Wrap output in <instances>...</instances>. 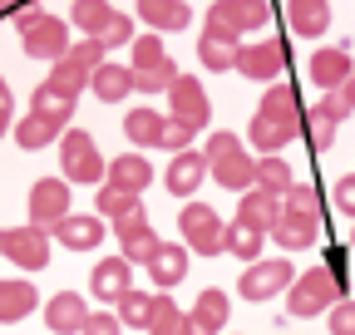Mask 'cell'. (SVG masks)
Masks as SVG:
<instances>
[{
    "label": "cell",
    "mask_w": 355,
    "mask_h": 335,
    "mask_svg": "<svg viewBox=\"0 0 355 335\" xmlns=\"http://www.w3.org/2000/svg\"><path fill=\"white\" fill-rule=\"evenodd\" d=\"M316 232H321V217H291V212H282V222L272 227L277 246H286V251H306V246H316Z\"/></svg>",
    "instance_id": "4dcf8cb0"
},
{
    "label": "cell",
    "mask_w": 355,
    "mask_h": 335,
    "mask_svg": "<svg viewBox=\"0 0 355 335\" xmlns=\"http://www.w3.org/2000/svg\"><path fill=\"white\" fill-rule=\"evenodd\" d=\"M128 39H133V20L114 10V20L99 30V45H104V50H114V45H128Z\"/></svg>",
    "instance_id": "b9f144b4"
},
{
    "label": "cell",
    "mask_w": 355,
    "mask_h": 335,
    "mask_svg": "<svg viewBox=\"0 0 355 335\" xmlns=\"http://www.w3.org/2000/svg\"><path fill=\"white\" fill-rule=\"evenodd\" d=\"M15 25H20V45H25V55L30 60H64L69 55V25L60 20V15H44V10H20L15 15Z\"/></svg>",
    "instance_id": "5b68a950"
},
{
    "label": "cell",
    "mask_w": 355,
    "mask_h": 335,
    "mask_svg": "<svg viewBox=\"0 0 355 335\" xmlns=\"http://www.w3.org/2000/svg\"><path fill=\"white\" fill-rule=\"evenodd\" d=\"M69 217V183L64 178H40L30 183V227L50 232L55 222Z\"/></svg>",
    "instance_id": "4fadbf2b"
},
{
    "label": "cell",
    "mask_w": 355,
    "mask_h": 335,
    "mask_svg": "<svg viewBox=\"0 0 355 335\" xmlns=\"http://www.w3.org/2000/svg\"><path fill=\"white\" fill-rule=\"evenodd\" d=\"M261 242H266V232H257V227H247V222H232L227 232H222V251L237 257V262H257V257H261Z\"/></svg>",
    "instance_id": "d590c367"
},
{
    "label": "cell",
    "mask_w": 355,
    "mask_h": 335,
    "mask_svg": "<svg viewBox=\"0 0 355 335\" xmlns=\"http://www.w3.org/2000/svg\"><path fill=\"white\" fill-rule=\"evenodd\" d=\"M35 306H40V296H35L30 281H0V325L25 320Z\"/></svg>",
    "instance_id": "d6a6232c"
},
{
    "label": "cell",
    "mask_w": 355,
    "mask_h": 335,
    "mask_svg": "<svg viewBox=\"0 0 355 335\" xmlns=\"http://www.w3.org/2000/svg\"><path fill=\"white\" fill-rule=\"evenodd\" d=\"M163 183H168V192H173V197H193V192L207 183V158H202V153H193V148H188V153H173Z\"/></svg>",
    "instance_id": "d6986e66"
},
{
    "label": "cell",
    "mask_w": 355,
    "mask_h": 335,
    "mask_svg": "<svg viewBox=\"0 0 355 335\" xmlns=\"http://www.w3.org/2000/svg\"><path fill=\"white\" fill-rule=\"evenodd\" d=\"M6 129H10V99L0 104V138H6Z\"/></svg>",
    "instance_id": "c3c4849f"
},
{
    "label": "cell",
    "mask_w": 355,
    "mask_h": 335,
    "mask_svg": "<svg viewBox=\"0 0 355 335\" xmlns=\"http://www.w3.org/2000/svg\"><path fill=\"white\" fill-rule=\"evenodd\" d=\"M266 15H272V6H266V0H212L207 30L237 39V35H247V30H261Z\"/></svg>",
    "instance_id": "30bf717a"
},
{
    "label": "cell",
    "mask_w": 355,
    "mask_h": 335,
    "mask_svg": "<svg viewBox=\"0 0 355 335\" xmlns=\"http://www.w3.org/2000/svg\"><path fill=\"white\" fill-rule=\"evenodd\" d=\"M50 237H55L60 246H69V251H94V246L109 237V227H104L94 212H79V217L69 212L64 222H55V227H50Z\"/></svg>",
    "instance_id": "ac0fdd59"
},
{
    "label": "cell",
    "mask_w": 355,
    "mask_h": 335,
    "mask_svg": "<svg viewBox=\"0 0 355 335\" xmlns=\"http://www.w3.org/2000/svg\"><path fill=\"white\" fill-rule=\"evenodd\" d=\"M114 20V6L109 0H74L69 10V25L79 30V39H99V30Z\"/></svg>",
    "instance_id": "836d02e7"
},
{
    "label": "cell",
    "mask_w": 355,
    "mask_h": 335,
    "mask_svg": "<svg viewBox=\"0 0 355 335\" xmlns=\"http://www.w3.org/2000/svg\"><path fill=\"white\" fill-rule=\"evenodd\" d=\"M139 15L148 30H188V20H193L183 0H139Z\"/></svg>",
    "instance_id": "f546056e"
},
{
    "label": "cell",
    "mask_w": 355,
    "mask_h": 335,
    "mask_svg": "<svg viewBox=\"0 0 355 335\" xmlns=\"http://www.w3.org/2000/svg\"><path fill=\"white\" fill-rule=\"evenodd\" d=\"M6 6V15H20V10H30V0H0Z\"/></svg>",
    "instance_id": "7dc6e473"
},
{
    "label": "cell",
    "mask_w": 355,
    "mask_h": 335,
    "mask_svg": "<svg viewBox=\"0 0 355 335\" xmlns=\"http://www.w3.org/2000/svg\"><path fill=\"white\" fill-rule=\"evenodd\" d=\"M128 69H133V89H144V94H158L178 79V64L158 45V35H133V64Z\"/></svg>",
    "instance_id": "8992f818"
},
{
    "label": "cell",
    "mask_w": 355,
    "mask_h": 335,
    "mask_svg": "<svg viewBox=\"0 0 355 335\" xmlns=\"http://www.w3.org/2000/svg\"><path fill=\"white\" fill-rule=\"evenodd\" d=\"M89 89H94L104 104H123V99L133 94V69H128V64H114V60H104L94 74H89Z\"/></svg>",
    "instance_id": "484cf974"
},
{
    "label": "cell",
    "mask_w": 355,
    "mask_h": 335,
    "mask_svg": "<svg viewBox=\"0 0 355 335\" xmlns=\"http://www.w3.org/2000/svg\"><path fill=\"white\" fill-rule=\"evenodd\" d=\"M193 138H198V129H188V123H178V118H163V138H158V148L188 153V148H193Z\"/></svg>",
    "instance_id": "60d3db41"
},
{
    "label": "cell",
    "mask_w": 355,
    "mask_h": 335,
    "mask_svg": "<svg viewBox=\"0 0 355 335\" xmlns=\"http://www.w3.org/2000/svg\"><path fill=\"white\" fill-rule=\"evenodd\" d=\"M6 99H10V89H6V79H0V104H6Z\"/></svg>",
    "instance_id": "681fc988"
},
{
    "label": "cell",
    "mask_w": 355,
    "mask_h": 335,
    "mask_svg": "<svg viewBox=\"0 0 355 335\" xmlns=\"http://www.w3.org/2000/svg\"><path fill=\"white\" fill-rule=\"evenodd\" d=\"M282 197H272V192H261V188H252V192H242V202H237V222H247V227H257V232H272L277 222H282Z\"/></svg>",
    "instance_id": "603a6c76"
},
{
    "label": "cell",
    "mask_w": 355,
    "mask_h": 335,
    "mask_svg": "<svg viewBox=\"0 0 355 335\" xmlns=\"http://www.w3.org/2000/svg\"><path fill=\"white\" fill-rule=\"evenodd\" d=\"M84 320H89V311H84V301L74 291H60V296H50V306H44V325L55 335H79Z\"/></svg>",
    "instance_id": "d4e9b609"
},
{
    "label": "cell",
    "mask_w": 355,
    "mask_h": 335,
    "mask_svg": "<svg viewBox=\"0 0 355 335\" xmlns=\"http://www.w3.org/2000/svg\"><path fill=\"white\" fill-rule=\"evenodd\" d=\"M0 257H10L25 271H44V266H50V232H40V227H6V232H0Z\"/></svg>",
    "instance_id": "8fae6325"
},
{
    "label": "cell",
    "mask_w": 355,
    "mask_h": 335,
    "mask_svg": "<svg viewBox=\"0 0 355 335\" xmlns=\"http://www.w3.org/2000/svg\"><path fill=\"white\" fill-rule=\"evenodd\" d=\"M60 168H64V183H104V173H109V163L99 158V148H94V138H89L84 129H64V138H60Z\"/></svg>",
    "instance_id": "52a82bcc"
},
{
    "label": "cell",
    "mask_w": 355,
    "mask_h": 335,
    "mask_svg": "<svg viewBox=\"0 0 355 335\" xmlns=\"http://www.w3.org/2000/svg\"><path fill=\"white\" fill-rule=\"evenodd\" d=\"M331 335H355V301L331 306Z\"/></svg>",
    "instance_id": "ee69618b"
},
{
    "label": "cell",
    "mask_w": 355,
    "mask_h": 335,
    "mask_svg": "<svg viewBox=\"0 0 355 335\" xmlns=\"http://www.w3.org/2000/svg\"><path fill=\"white\" fill-rule=\"evenodd\" d=\"M0 15H6V6H0Z\"/></svg>",
    "instance_id": "816d5d0a"
},
{
    "label": "cell",
    "mask_w": 355,
    "mask_h": 335,
    "mask_svg": "<svg viewBox=\"0 0 355 335\" xmlns=\"http://www.w3.org/2000/svg\"><path fill=\"white\" fill-rule=\"evenodd\" d=\"M178 227H183V246L198 251V257H222V217L212 212L207 202H188L183 217H178Z\"/></svg>",
    "instance_id": "9c48e42d"
},
{
    "label": "cell",
    "mask_w": 355,
    "mask_h": 335,
    "mask_svg": "<svg viewBox=\"0 0 355 335\" xmlns=\"http://www.w3.org/2000/svg\"><path fill=\"white\" fill-rule=\"evenodd\" d=\"M282 207H286L291 217H321V192H316V188H306V183H291Z\"/></svg>",
    "instance_id": "ab89813d"
},
{
    "label": "cell",
    "mask_w": 355,
    "mask_h": 335,
    "mask_svg": "<svg viewBox=\"0 0 355 335\" xmlns=\"http://www.w3.org/2000/svg\"><path fill=\"white\" fill-rule=\"evenodd\" d=\"M286 15H291V30L316 39L331 30V0H286Z\"/></svg>",
    "instance_id": "83f0119b"
},
{
    "label": "cell",
    "mask_w": 355,
    "mask_h": 335,
    "mask_svg": "<svg viewBox=\"0 0 355 335\" xmlns=\"http://www.w3.org/2000/svg\"><path fill=\"white\" fill-rule=\"evenodd\" d=\"M104 183H114V188H123V192H144V188L153 183V163H148L144 153H123V158L109 163Z\"/></svg>",
    "instance_id": "4316f807"
},
{
    "label": "cell",
    "mask_w": 355,
    "mask_h": 335,
    "mask_svg": "<svg viewBox=\"0 0 355 335\" xmlns=\"http://www.w3.org/2000/svg\"><path fill=\"white\" fill-rule=\"evenodd\" d=\"M168 118L178 123H188V129H207V118H212V104H207V89L193 79V74H178L168 84Z\"/></svg>",
    "instance_id": "7c38bea8"
},
{
    "label": "cell",
    "mask_w": 355,
    "mask_h": 335,
    "mask_svg": "<svg viewBox=\"0 0 355 335\" xmlns=\"http://www.w3.org/2000/svg\"><path fill=\"white\" fill-rule=\"evenodd\" d=\"M291 281H296V271H291L286 257H257L242 271V281H237V296L242 301H272V296H282Z\"/></svg>",
    "instance_id": "ba28073f"
},
{
    "label": "cell",
    "mask_w": 355,
    "mask_h": 335,
    "mask_svg": "<svg viewBox=\"0 0 355 335\" xmlns=\"http://www.w3.org/2000/svg\"><path fill=\"white\" fill-rule=\"evenodd\" d=\"M336 94H340V99H345V109H355V69H350V79H345V84H340V89H336Z\"/></svg>",
    "instance_id": "bcb514c9"
},
{
    "label": "cell",
    "mask_w": 355,
    "mask_h": 335,
    "mask_svg": "<svg viewBox=\"0 0 355 335\" xmlns=\"http://www.w3.org/2000/svg\"><path fill=\"white\" fill-rule=\"evenodd\" d=\"M336 301H345V281L331 266H311L286 286V311L301 316V320H311L316 311H331Z\"/></svg>",
    "instance_id": "277c9868"
},
{
    "label": "cell",
    "mask_w": 355,
    "mask_h": 335,
    "mask_svg": "<svg viewBox=\"0 0 355 335\" xmlns=\"http://www.w3.org/2000/svg\"><path fill=\"white\" fill-rule=\"evenodd\" d=\"M311 79H316V89H326V94H336L340 89V84L350 79V69H355V60L340 50V45H331V50H316V55H311Z\"/></svg>",
    "instance_id": "ffe728a7"
},
{
    "label": "cell",
    "mask_w": 355,
    "mask_h": 335,
    "mask_svg": "<svg viewBox=\"0 0 355 335\" xmlns=\"http://www.w3.org/2000/svg\"><path fill=\"white\" fill-rule=\"evenodd\" d=\"M148 335H193V325H188V311H178V306L163 296V291H158V316H153Z\"/></svg>",
    "instance_id": "f35d334b"
},
{
    "label": "cell",
    "mask_w": 355,
    "mask_h": 335,
    "mask_svg": "<svg viewBox=\"0 0 355 335\" xmlns=\"http://www.w3.org/2000/svg\"><path fill=\"white\" fill-rule=\"evenodd\" d=\"M144 266H148L153 286H158V291H168V286H178V281L188 276V246H178V242H158V251H153Z\"/></svg>",
    "instance_id": "44dd1931"
},
{
    "label": "cell",
    "mask_w": 355,
    "mask_h": 335,
    "mask_svg": "<svg viewBox=\"0 0 355 335\" xmlns=\"http://www.w3.org/2000/svg\"><path fill=\"white\" fill-rule=\"evenodd\" d=\"M232 69H242L247 79H261V84H277L282 69H286V45H282V39H257V45H242Z\"/></svg>",
    "instance_id": "2e32d148"
},
{
    "label": "cell",
    "mask_w": 355,
    "mask_h": 335,
    "mask_svg": "<svg viewBox=\"0 0 355 335\" xmlns=\"http://www.w3.org/2000/svg\"><path fill=\"white\" fill-rule=\"evenodd\" d=\"M296 178H291V163L282 158V153H272V158H257V183L252 188H261V192H272V197H286V188H291Z\"/></svg>",
    "instance_id": "8d00e7d4"
},
{
    "label": "cell",
    "mask_w": 355,
    "mask_h": 335,
    "mask_svg": "<svg viewBox=\"0 0 355 335\" xmlns=\"http://www.w3.org/2000/svg\"><path fill=\"white\" fill-rule=\"evenodd\" d=\"M79 335H123V325H119L114 311H89V320H84Z\"/></svg>",
    "instance_id": "7bdbcfd3"
},
{
    "label": "cell",
    "mask_w": 355,
    "mask_h": 335,
    "mask_svg": "<svg viewBox=\"0 0 355 335\" xmlns=\"http://www.w3.org/2000/svg\"><path fill=\"white\" fill-rule=\"evenodd\" d=\"M139 192H123V188H114V183H104L99 188V217H109V222H119V217H128V212H139Z\"/></svg>",
    "instance_id": "74e56055"
},
{
    "label": "cell",
    "mask_w": 355,
    "mask_h": 335,
    "mask_svg": "<svg viewBox=\"0 0 355 335\" xmlns=\"http://www.w3.org/2000/svg\"><path fill=\"white\" fill-rule=\"evenodd\" d=\"M301 118H306L301 94L291 89L286 79H277V84H266V94H261V104H257V118H252L247 138H252V148H261L266 158H272L277 148H286V143L301 134Z\"/></svg>",
    "instance_id": "6da1fadb"
},
{
    "label": "cell",
    "mask_w": 355,
    "mask_h": 335,
    "mask_svg": "<svg viewBox=\"0 0 355 335\" xmlns=\"http://www.w3.org/2000/svg\"><path fill=\"white\" fill-rule=\"evenodd\" d=\"M237 39H227V35H217V30H202L198 35V60L207 64V69H232L237 64Z\"/></svg>",
    "instance_id": "e575fe53"
},
{
    "label": "cell",
    "mask_w": 355,
    "mask_h": 335,
    "mask_svg": "<svg viewBox=\"0 0 355 335\" xmlns=\"http://www.w3.org/2000/svg\"><path fill=\"white\" fill-rule=\"evenodd\" d=\"M163 118H168V114H158V109H128V118H123L128 143H133V148H158V138H163Z\"/></svg>",
    "instance_id": "1f68e13d"
},
{
    "label": "cell",
    "mask_w": 355,
    "mask_h": 335,
    "mask_svg": "<svg viewBox=\"0 0 355 335\" xmlns=\"http://www.w3.org/2000/svg\"><path fill=\"white\" fill-rule=\"evenodd\" d=\"M227 291H217V286H207L202 296L193 301V311H188V325H193V335H217L222 325H227Z\"/></svg>",
    "instance_id": "7402d4cb"
},
{
    "label": "cell",
    "mask_w": 355,
    "mask_h": 335,
    "mask_svg": "<svg viewBox=\"0 0 355 335\" xmlns=\"http://www.w3.org/2000/svg\"><path fill=\"white\" fill-rule=\"evenodd\" d=\"M350 251H355V232H350Z\"/></svg>",
    "instance_id": "f907efd6"
},
{
    "label": "cell",
    "mask_w": 355,
    "mask_h": 335,
    "mask_svg": "<svg viewBox=\"0 0 355 335\" xmlns=\"http://www.w3.org/2000/svg\"><path fill=\"white\" fill-rule=\"evenodd\" d=\"M104 60H109V50L99 45V39H79V45H69V55H64V60H55L50 79H44V89H50L55 99H64V104H74V99H79V89L89 84V74H94Z\"/></svg>",
    "instance_id": "3957f363"
},
{
    "label": "cell",
    "mask_w": 355,
    "mask_h": 335,
    "mask_svg": "<svg viewBox=\"0 0 355 335\" xmlns=\"http://www.w3.org/2000/svg\"><path fill=\"white\" fill-rule=\"evenodd\" d=\"M119 311V325H133V330H148L153 316H158V291H123V296L114 301Z\"/></svg>",
    "instance_id": "f1b7e54d"
},
{
    "label": "cell",
    "mask_w": 355,
    "mask_h": 335,
    "mask_svg": "<svg viewBox=\"0 0 355 335\" xmlns=\"http://www.w3.org/2000/svg\"><path fill=\"white\" fill-rule=\"evenodd\" d=\"M69 114H74V104L55 99V94L40 84V89H35V99H30V118H25V123H15V143H20V148H30V153L50 148L55 138H64V129H69Z\"/></svg>",
    "instance_id": "7a4b0ae2"
},
{
    "label": "cell",
    "mask_w": 355,
    "mask_h": 335,
    "mask_svg": "<svg viewBox=\"0 0 355 335\" xmlns=\"http://www.w3.org/2000/svg\"><path fill=\"white\" fill-rule=\"evenodd\" d=\"M89 286H94V296L99 301H119L123 291H133V266L123 262V257H104L99 266H94V276H89Z\"/></svg>",
    "instance_id": "cb8c5ba5"
},
{
    "label": "cell",
    "mask_w": 355,
    "mask_h": 335,
    "mask_svg": "<svg viewBox=\"0 0 355 335\" xmlns=\"http://www.w3.org/2000/svg\"><path fill=\"white\" fill-rule=\"evenodd\" d=\"M336 207L345 217H355V173H345L340 183H336Z\"/></svg>",
    "instance_id": "f6af8a7d"
},
{
    "label": "cell",
    "mask_w": 355,
    "mask_h": 335,
    "mask_svg": "<svg viewBox=\"0 0 355 335\" xmlns=\"http://www.w3.org/2000/svg\"><path fill=\"white\" fill-rule=\"evenodd\" d=\"M114 232H119V257H123L128 266H144L153 251H158V227H148V212H144V207H139V212H128V217H119Z\"/></svg>",
    "instance_id": "5bb4252c"
},
{
    "label": "cell",
    "mask_w": 355,
    "mask_h": 335,
    "mask_svg": "<svg viewBox=\"0 0 355 335\" xmlns=\"http://www.w3.org/2000/svg\"><path fill=\"white\" fill-rule=\"evenodd\" d=\"M207 178H212L217 188H227V192H252V183H257V158L237 143V148H227L222 158L207 163Z\"/></svg>",
    "instance_id": "e0dca14e"
},
{
    "label": "cell",
    "mask_w": 355,
    "mask_h": 335,
    "mask_svg": "<svg viewBox=\"0 0 355 335\" xmlns=\"http://www.w3.org/2000/svg\"><path fill=\"white\" fill-rule=\"evenodd\" d=\"M345 114H350V109H345V99H340V94L316 99V109H306V118H301L306 143L316 148V153H326V148L336 143V129H340V118H345Z\"/></svg>",
    "instance_id": "9a60e30c"
}]
</instances>
